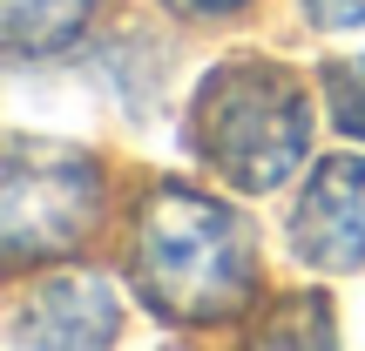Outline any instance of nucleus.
Instances as JSON below:
<instances>
[{"label": "nucleus", "mask_w": 365, "mask_h": 351, "mask_svg": "<svg viewBox=\"0 0 365 351\" xmlns=\"http://www.w3.org/2000/svg\"><path fill=\"white\" fill-rule=\"evenodd\" d=\"M135 284L176 325L237 318L250 298V230L237 209L196 189H156L135 223Z\"/></svg>", "instance_id": "1"}, {"label": "nucleus", "mask_w": 365, "mask_h": 351, "mask_svg": "<svg viewBox=\"0 0 365 351\" xmlns=\"http://www.w3.org/2000/svg\"><path fill=\"white\" fill-rule=\"evenodd\" d=\"M190 142L223 182H237V189H277L284 176H298L304 149H312V108H304L298 81L284 68L230 61L196 95Z\"/></svg>", "instance_id": "2"}, {"label": "nucleus", "mask_w": 365, "mask_h": 351, "mask_svg": "<svg viewBox=\"0 0 365 351\" xmlns=\"http://www.w3.org/2000/svg\"><path fill=\"white\" fill-rule=\"evenodd\" d=\"M102 203V169L81 149L27 142L14 135L7 149V189H0V250L7 263H41L54 250L81 243Z\"/></svg>", "instance_id": "3"}, {"label": "nucleus", "mask_w": 365, "mask_h": 351, "mask_svg": "<svg viewBox=\"0 0 365 351\" xmlns=\"http://www.w3.org/2000/svg\"><path fill=\"white\" fill-rule=\"evenodd\" d=\"M291 250L312 271H365V156H339L291 209Z\"/></svg>", "instance_id": "4"}, {"label": "nucleus", "mask_w": 365, "mask_h": 351, "mask_svg": "<svg viewBox=\"0 0 365 351\" xmlns=\"http://www.w3.org/2000/svg\"><path fill=\"white\" fill-rule=\"evenodd\" d=\"M115 290L108 277L95 271H61V277H41L34 290L21 298L7 338L14 345H102L115 338Z\"/></svg>", "instance_id": "5"}, {"label": "nucleus", "mask_w": 365, "mask_h": 351, "mask_svg": "<svg viewBox=\"0 0 365 351\" xmlns=\"http://www.w3.org/2000/svg\"><path fill=\"white\" fill-rule=\"evenodd\" d=\"M0 7H7V48L34 61V54H54L81 34L95 0H0Z\"/></svg>", "instance_id": "6"}, {"label": "nucleus", "mask_w": 365, "mask_h": 351, "mask_svg": "<svg viewBox=\"0 0 365 351\" xmlns=\"http://www.w3.org/2000/svg\"><path fill=\"white\" fill-rule=\"evenodd\" d=\"M325 102H331V122L345 135H365V54L325 68Z\"/></svg>", "instance_id": "7"}, {"label": "nucleus", "mask_w": 365, "mask_h": 351, "mask_svg": "<svg viewBox=\"0 0 365 351\" xmlns=\"http://www.w3.org/2000/svg\"><path fill=\"white\" fill-rule=\"evenodd\" d=\"M318 27H365V0H304Z\"/></svg>", "instance_id": "8"}, {"label": "nucleus", "mask_w": 365, "mask_h": 351, "mask_svg": "<svg viewBox=\"0 0 365 351\" xmlns=\"http://www.w3.org/2000/svg\"><path fill=\"white\" fill-rule=\"evenodd\" d=\"M170 7H182V14H237L250 0H170Z\"/></svg>", "instance_id": "9"}]
</instances>
